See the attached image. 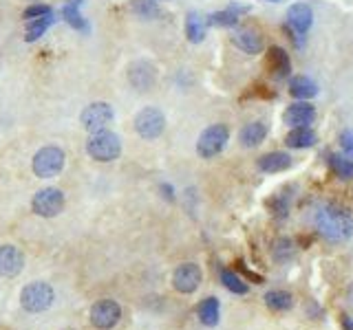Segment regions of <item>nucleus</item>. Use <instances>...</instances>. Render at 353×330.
Returning a JSON list of instances; mask_svg holds the SVG:
<instances>
[{
    "instance_id": "obj_3",
    "label": "nucleus",
    "mask_w": 353,
    "mask_h": 330,
    "mask_svg": "<svg viewBox=\"0 0 353 330\" xmlns=\"http://www.w3.org/2000/svg\"><path fill=\"white\" fill-rule=\"evenodd\" d=\"M65 163H67L65 150H62V148H56V145H47L43 150L36 152L31 167H34L36 176L51 178V176H58L62 169H65Z\"/></svg>"
},
{
    "instance_id": "obj_10",
    "label": "nucleus",
    "mask_w": 353,
    "mask_h": 330,
    "mask_svg": "<svg viewBox=\"0 0 353 330\" xmlns=\"http://www.w3.org/2000/svg\"><path fill=\"white\" fill-rule=\"evenodd\" d=\"M82 126L87 128L89 132H100V130H106V126L113 121V108L106 102H95V104H89L84 110H82L80 117Z\"/></svg>"
},
{
    "instance_id": "obj_30",
    "label": "nucleus",
    "mask_w": 353,
    "mask_h": 330,
    "mask_svg": "<svg viewBox=\"0 0 353 330\" xmlns=\"http://www.w3.org/2000/svg\"><path fill=\"white\" fill-rule=\"evenodd\" d=\"M54 14V9H51L49 5H31L25 9V20L29 23V20H36V18H43V16H49Z\"/></svg>"
},
{
    "instance_id": "obj_1",
    "label": "nucleus",
    "mask_w": 353,
    "mask_h": 330,
    "mask_svg": "<svg viewBox=\"0 0 353 330\" xmlns=\"http://www.w3.org/2000/svg\"><path fill=\"white\" fill-rule=\"evenodd\" d=\"M316 225L325 238L329 240H345L353 233V216L347 209L338 205L323 207L316 216Z\"/></svg>"
},
{
    "instance_id": "obj_22",
    "label": "nucleus",
    "mask_w": 353,
    "mask_h": 330,
    "mask_svg": "<svg viewBox=\"0 0 353 330\" xmlns=\"http://www.w3.org/2000/svg\"><path fill=\"white\" fill-rule=\"evenodd\" d=\"M56 23V16L49 14V16H43V18H36V20H29L27 23V36L25 40L27 42H36L38 38H43L47 34V29Z\"/></svg>"
},
{
    "instance_id": "obj_18",
    "label": "nucleus",
    "mask_w": 353,
    "mask_h": 330,
    "mask_svg": "<svg viewBox=\"0 0 353 330\" xmlns=\"http://www.w3.org/2000/svg\"><path fill=\"white\" fill-rule=\"evenodd\" d=\"M267 69L274 73L278 78H285L289 69H292V62H289V56L280 49V47H272L267 51Z\"/></svg>"
},
{
    "instance_id": "obj_9",
    "label": "nucleus",
    "mask_w": 353,
    "mask_h": 330,
    "mask_svg": "<svg viewBox=\"0 0 353 330\" xmlns=\"http://www.w3.org/2000/svg\"><path fill=\"white\" fill-rule=\"evenodd\" d=\"M201 280H203V273L199 269V264L185 262V264H179V267L174 269L172 286H174V291H179L183 295H190L201 286Z\"/></svg>"
},
{
    "instance_id": "obj_4",
    "label": "nucleus",
    "mask_w": 353,
    "mask_h": 330,
    "mask_svg": "<svg viewBox=\"0 0 353 330\" xmlns=\"http://www.w3.org/2000/svg\"><path fill=\"white\" fill-rule=\"evenodd\" d=\"M56 293L47 282H31L20 293V304L27 313H45L54 304Z\"/></svg>"
},
{
    "instance_id": "obj_15",
    "label": "nucleus",
    "mask_w": 353,
    "mask_h": 330,
    "mask_svg": "<svg viewBox=\"0 0 353 330\" xmlns=\"http://www.w3.org/2000/svg\"><path fill=\"white\" fill-rule=\"evenodd\" d=\"M234 40V45L245 51V53H250V56H256V53H261L263 49V38L261 34H256V31L252 29H241V31H236V34L232 36Z\"/></svg>"
},
{
    "instance_id": "obj_16",
    "label": "nucleus",
    "mask_w": 353,
    "mask_h": 330,
    "mask_svg": "<svg viewBox=\"0 0 353 330\" xmlns=\"http://www.w3.org/2000/svg\"><path fill=\"white\" fill-rule=\"evenodd\" d=\"M128 80L135 89H139V91H146L150 84L155 82V69L150 67V64L146 62H137V64H133L130 71H128Z\"/></svg>"
},
{
    "instance_id": "obj_12",
    "label": "nucleus",
    "mask_w": 353,
    "mask_h": 330,
    "mask_svg": "<svg viewBox=\"0 0 353 330\" xmlns=\"http://www.w3.org/2000/svg\"><path fill=\"white\" fill-rule=\"evenodd\" d=\"M287 23L298 36H305L311 23H314V14H311V7L305 3H296L287 9Z\"/></svg>"
},
{
    "instance_id": "obj_25",
    "label": "nucleus",
    "mask_w": 353,
    "mask_h": 330,
    "mask_svg": "<svg viewBox=\"0 0 353 330\" xmlns=\"http://www.w3.org/2000/svg\"><path fill=\"white\" fill-rule=\"evenodd\" d=\"M329 165L336 172L338 178H342V180L353 178V158H347L342 154H331L329 156Z\"/></svg>"
},
{
    "instance_id": "obj_17",
    "label": "nucleus",
    "mask_w": 353,
    "mask_h": 330,
    "mask_svg": "<svg viewBox=\"0 0 353 330\" xmlns=\"http://www.w3.org/2000/svg\"><path fill=\"white\" fill-rule=\"evenodd\" d=\"M196 315H199V322L207 328H212L219 324V317H221V304L216 297H205V300L199 304L196 308Z\"/></svg>"
},
{
    "instance_id": "obj_14",
    "label": "nucleus",
    "mask_w": 353,
    "mask_h": 330,
    "mask_svg": "<svg viewBox=\"0 0 353 330\" xmlns=\"http://www.w3.org/2000/svg\"><path fill=\"white\" fill-rule=\"evenodd\" d=\"M292 167V156L287 152H267L258 158V169L267 174H276V172H283V169Z\"/></svg>"
},
{
    "instance_id": "obj_33",
    "label": "nucleus",
    "mask_w": 353,
    "mask_h": 330,
    "mask_svg": "<svg viewBox=\"0 0 353 330\" xmlns=\"http://www.w3.org/2000/svg\"><path fill=\"white\" fill-rule=\"evenodd\" d=\"M347 297H349V304L353 306V284H351L349 289H347Z\"/></svg>"
},
{
    "instance_id": "obj_24",
    "label": "nucleus",
    "mask_w": 353,
    "mask_h": 330,
    "mask_svg": "<svg viewBox=\"0 0 353 330\" xmlns=\"http://www.w3.org/2000/svg\"><path fill=\"white\" fill-rule=\"evenodd\" d=\"M185 36H188V40L194 42V45L203 42V38H205V23H203V18L199 14H190L188 18H185Z\"/></svg>"
},
{
    "instance_id": "obj_20",
    "label": "nucleus",
    "mask_w": 353,
    "mask_h": 330,
    "mask_svg": "<svg viewBox=\"0 0 353 330\" xmlns=\"http://www.w3.org/2000/svg\"><path fill=\"white\" fill-rule=\"evenodd\" d=\"M318 141V137L314 130H309V128H294L292 132L285 137V143L289 148H296V150H303V148H311Z\"/></svg>"
},
{
    "instance_id": "obj_21",
    "label": "nucleus",
    "mask_w": 353,
    "mask_h": 330,
    "mask_svg": "<svg viewBox=\"0 0 353 330\" xmlns=\"http://www.w3.org/2000/svg\"><path fill=\"white\" fill-rule=\"evenodd\" d=\"M265 304H267L269 311L283 313V311H289V308L294 306V297L287 291H269V293H265Z\"/></svg>"
},
{
    "instance_id": "obj_27",
    "label": "nucleus",
    "mask_w": 353,
    "mask_h": 330,
    "mask_svg": "<svg viewBox=\"0 0 353 330\" xmlns=\"http://www.w3.org/2000/svg\"><path fill=\"white\" fill-rule=\"evenodd\" d=\"M221 282H223L225 289L232 291L234 295H245L247 291H250V286L245 284V280L238 278V275L232 271H221Z\"/></svg>"
},
{
    "instance_id": "obj_23",
    "label": "nucleus",
    "mask_w": 353,
    "mask_h": 330,
    "mask_svg": "<svg viewBox=\"0 0 353 330\" xmlns=\"http://www.w3.org/2000/svg\"><path fill=\"white\" fill-rule=\"evenodd\" d=\"M289 93H292L294 97H298V99H309V97H314V95L318 93V89H316V84L311 82L309 78L298 75V78L292 80V84H289Z\"/></svg>"
},
{
    "instance_id": "obj_8",
    "label": "nucleus",
    "mask_w": 353,
    "mask_h": 330,
    "mask_svg": "<svg viewBox=\"0 0 353 330\" xmlns=\"http://www.w3.org/2000/svg\"><path fill=\"white\" fill-rule=\"evenodd\" d=\"M122 319V308L115 300H100L91 306V324L98 330H111L115 328Z\"/></svg>"
},
{
    "instance_id": "obj_6",
    "label": "nucleus",
    "mask_w": 353,
    "mask_h": 330,
    "mask_svg": "<svg viewBox=\"0 0 353 330\" xmlns=\"http://www.w3.org/2000/svg\"><path fill=\"white\" fill-rule=\"evenodd\" d=\"M227 139H230V130H227V126L214 123L201 132L199 141H196V152H199L201 158H212L223 150Z\"/></svg>"
},
{
    "instance_id": "obj_11",
    "label": "nucleus",
    "mask_w": 353,
    "mask_h": 330,
    "mask_svg": "<svg viewBox=\"0 0 353 330\" xmlns=\"http://www.w3.org/2000/svg\"><path fill=\"white\" fill-rule=\"evenodd\" d=\"M25 269V255L14 244H0V278H16Z\"/></svg>"
},
{
    "instance_id": "obj_19",
    "label": "nucleus",
    "mask_w": 353,
    "mask_h": 330,
    "mask_svg": "<svg viewBox=\"0 0 353 330\" xmlns=\"http://www.w3.org/2000/svg\"><path fill=\"white\" fill-rule=\"evenodd\" d=\"M265 137H267V126L263 121H252L243 128L241 134H238V139H241V143L245 148H256L258 143L265 141Z\"/></svg>"
},
{
    "instance_id": "obj_13",
    "label": "nucleus",
    "mask_w": 353,
    "mask_h": 330,
    "mask_svg": "<svg viewBox=\"0 0 353 330\" xmlns=\"http://www.w3.org/2000/svg\"><path fill=\"white\" fill-rule=\"evenodd\" d=\"M316 119V110L314 106H309L305 102L289 106V108L283 113V121L292 128H309V123Z\"/></svg>"
},
{
    "instance_id": "obj_32",
    "label": "nucleus",
    "mask_w": 353,
    "mask_h": 330,
    "mask_svg": "<svg viewBox=\"0 0 353 330\" xmlns=\"http://www.w3.org/2000/svg\"><path fill=\"white\" fill-rule=\"evenodd\" d=\"M342 328H345V330H353V319H351V317H345V319H342Z\"/></svg>"
},
{
    "instance_id": "obj_28",
    "label": "nucleus",
    "mask_w": 353,
    "mask_h": 330,
    "mask_svg": "<svg viewBox=\"0 0 353 330\" xmlns=\"http://www.w3.org/2000/svg\"><path fill=\"white\" fill-rule=\"evenodd\" d=\"M210 23L212 25H219V27H234L238 23V16H236L234 9H227V12L212 14L210 16Z\"/></svg>"
},
{
    "instance_id": "obj_26",
    "label": "nucleus",
    "mask_w": 353,
    "mask_h": 330,
    "mask_svg": "<svg viewBox=\"0 0 353 330\" xmlns=\"http://www.w3.org/2000/svg\"><path fill=\"white\" fill-rule=\"evenodd\" d=\"M62 18L67 20V23L73 27V29H78V31H89V23L84 18H82V14L78 12V7H76V0H71V3L62 9Z\"/></svg>"
},
{
    "instance_id": "obj_5",
    "label": "nucleus",
    "mask_w": 353,
    "mask_h": 330,
    "mask_svg": "<svg viewBox=\"0 0 353 330\" xmlns=\"http://www.w3.org/2000/svg\"><path fill=\"white\" fill-rule=\"evenodd\" d=\"M31 209L43 218H56L65 209V191L58 187H45L36 191L31 198Z\"/></svg>"
},
{
    "instance_id": "obj_7",
    "label": "nucleus",
    "mask_w": 353,
    "mask_h": 330,
    "mask_svg": "<svg viewBox=\"0 0 353 330\" xmlns=\"http://www.w3.org/2000/svg\"><path fill=\"white\" fill-rule=\"evenodd\" d=\"M166 128V117L157 108H144L135 117V130L141 139H157Z\"/></svg>"
},
{
    "instance_id": "obj_31",
    "label": "nucleus",
    "mask_w": 353,
    "mask_h": 330,
    "mask_svg": "<svg viewBox=\"0 0 353 330\" xmlns=\"http://www.w3.org/2000/svg\"><path fill=\"white\" fill-rule=\"evenodd\" d=\"M340 143H342V148H345V152L353 154V130L342 132V137H340Z\"/></svg>"
},
{
    "instance_id": "obj_2",
    "label": "nucleus",
    "mask_w": 353,
    "mask_h": 330,
    "mask_svg": "<svg viewBox=\"0 0 353 330\" xmlns=\"http://www.w3.org/2000/svg\"><path fill=\"white\" fill-rule=\"evenodd\" d=\"M87 152L91 158H95L100 163L115 161V158L122 154V141L115 132H109V130L91 132L89 141H87Z\"/></svg>"
},
{
    "instance_id": "obj_29",
    "label": "nucleus",
    "mask_w": 353,
    "mask_h": 330,
    "mask_svg": "<svg viewBox=\"0 0 353 330\" xmlns=\"http://www.w3.org/2000/svg\"><path fill=\"white\" fill-rule=\"evenodd\" d=\"M133 12L144 16V18H152V16L159 14V9H157V5L152 3V0H135V3H133Z\"/></svg>"
}]
</instances>
